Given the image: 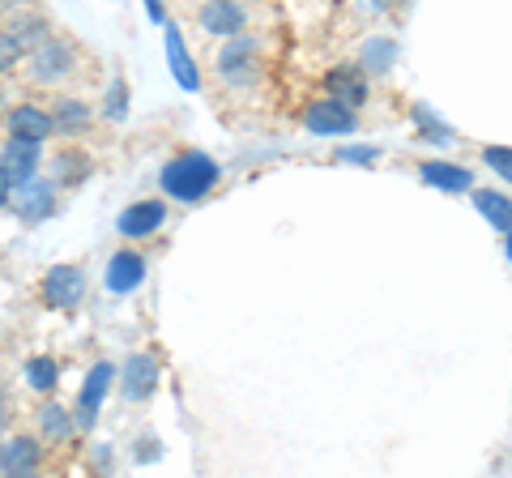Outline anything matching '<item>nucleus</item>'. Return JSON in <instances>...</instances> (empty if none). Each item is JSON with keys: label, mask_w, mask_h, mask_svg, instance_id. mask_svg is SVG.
Here are the masks:
<instances>
[{"label": "nucleus", "mask_w": 512, "mask_h": 478, "mask_svg": "<svg viewBox=\"0 0 512 478\" xmlns=\"http://www.w3.org/2000/svg\"><path fill=\"white\" fill-rule=\"evenodd\" d=\"M120 385L128 397H150L154 385H158V359L154 355H128L124 359V368H120Z\"/></svg>", "instance_id": "9d476101"}, {"label": "nucleus", "mask_w": 512, "mask_h": 478, "mask_svg": "<svg viewBox=\"0 0 512 478\" xmlns=\"http://www.w3.org/2000/svg\"><path fill=\"white\" fill-rule=\"evenodd\" d=\"M214 180H218L214 158L210 154H197V150L175 154L171 163L163 167V188H167L175 201H201L214 188Z\"/></svg>", "instance_id": "f257e3e1"}, {"label": "nucleus", "mask_w": 512, "mask_h": 478, "mask_svg": "<svg viewBox=\"0 0 512 478\" xmlns=\"http://www.w3.org/2000/svg\"><path fill=\"white\" fill-rule=\"evenodd\" d=\"M124 94H128V86L124 82H111V90H107V116H124Z\"/></svg>", "instance_id": "b1692460"}, {"label": "nucleus", "mask_w": 512, "mask_h": 478, "mask_svg": "<svg viewBox=\"0 0 512 478\" xmlns=\"http://www.w3.org/2000/svg\"><path fill=\"white\" fill-rule=\"evenodd\" d=\"M111 363H99V368L90 372V380L82 385V397H77V427H90L94 423V414H99V402H103V393L111 385Z\"/></svg>", "instance_id": "4468645a"}, {"label": "nucleus", "mask_w": 512, "mask_h": 478, "mask_svg": "<svg viewBox=\"0 0 512 478\" xmlns=\"http://www.w3.org/2000/svg\"><path fill=\"white\" fill-rule=\"evenodd\" d=\"M26 77L35 86H60L77 73V52L64 39H43L35 52H26Z\"/></svg>", "instance_id": "f03ea898"}, {"label": "nucleus", "mask_w": 512, "mask_h": 478, "mask_svg": "<svg viewBox=\"0 0 512 478\" xmlns=\"http://www.w3.org/2000/svg\"><path fill=\"white\" fill-rule=\"evenodd\" d=\"M9 188H13V180H9V171H5V163H0V205L9 201Z\"/></svg>", "instance_id": "393cba45"}, {"label": "nucleus", "mask_w": 512, "mask_h": 478, "mask_svg": "<svg viewBox=\"0 0 512 478\" xmlns=\"http://www.w3.org/2000/svg\"><path fill=\"white\" fill-rule=\"evenodd\" d=\"M474 201H478V210H483L495 222V231H508L512 227V201L504 193H491V188H487V193H478Z\"/></svg>", "instance_id": "a211bd4d"}, {"label": "nucleus", "mask_w": 512, "mask_h": 478, "mask_svg": "<svg viewBox=\"0 0 512 478\" xmlns=\"http://www.w3.org/2000/svg\"><path fill=\"white\" fill-rule=\"evenodd\" d=\"M508 257H512V227H508Z\"/></svg>", "instance_id": "bb28decb"}, {"label": "nucleus", "mask_w": 512, "mask_h": 478, "mask_svg": "<svg viewBox=\"0 0 512 478\" xmlns=\"http://www.w3.org/2000/svg\"><path fill=\"white\" fill-rule=\"evenodd\" d=\"M419 175H423L427 184L444 188V193H466V188L474 184V175L466 167H457V163H423Z\"/></svg>", "instance_id": "dca6fc26"}, {"label": "nucleus", "mask_w": 512, "mask_h": 478, "mask_svg": "<svg viewBox=\"0 0 512 478\" xmlns=\"http://www.w3.org/2000/svg\"><path fill=\"white\" fill-rule=\"evenodd\" d=\"M9 133H13V137H30V141H47V137L56 133L52 111H43V107H35V103L13 107V111H9Z\"/></svg>", "instance_id": "9b49d317"}, {"label": "nucleus", "mask_w": 512, "mask_h": 478, "mask_svg": "<svg viewBox=\"0 0 512 478\" xmlns=\"http://www.w3.org/2000/svg\"><path fill=\"white\" fill-rule=\"evenodd\" d=\"M256 73H261V56H256V43L235 35L227 47L218 52V77L231 86H248L256 82Z\"/></svg>", "instance_id": "7ed1b4c3"}, {"label": "nucleus", "mask_w": 512, "mask_h": 478, "mask_svg": "<svg viewBox=\"0 0 512 478\" xmlns=\"http://www.w3.org/2000/svg\"><path fill=\"white\" fill-rule=\"evenodd\" d=\"M197 22L205 35H218V39H235V35H244V26H248V13L239 0H205L201 13H197Z\"/></svg>", "instance_id": "20e7f679"}, {"label": "nucleus", "mask_w": 512, "mask_h": 478, "mask_svg": "<svg viewBox=\"0 0 512 478\" xmlns=\"http://www.w3.org/2000/svg\"><path fill=\"white\" fill-rule=\"evenodd\" d=\"M325 90H329V99H342L350 107H363L367 103V82H363L359 69H333L325 77Z\"/></svg>", "instance_id": "2eb2a0df"}, {"label": "nucleus", "mask_w": 512, "mask_h": 478, "mask_svg": "<svg viewBox=\"0 0 512 478\" xmlns=\"http://www.w3.org/2000/svg\"><path fill=\"white\" fill-rule=\"evenodd\" d=\"M141 278H146V257H141V252H116V257H111V265H107V291L124 295V291H133Z\"/></svg>", "instance_id": "ddd939ff"}, {"label": "nucleus", "mask_w": 512, "mask_h": 478, "mask_svg": "<svg viewBox=\"0 0 512 478\" xmlns=\"http://www.w3.org/2000/svg\"><path fill=\"white\" fill-rule=\"evenodd\" d=\"M5 5H9V0H0V13H5Z\"/></svg>", "instance_id": "cd10ccee"}, {"label": "nucleus", "mask_w": 512, "mask_h": 478, "mask_svg": "<svg viewBox=\"0 0 512 478\" xmlns=\"http://www.w3.org/2000/svg\"><path fill=\"white\" fill-rule=\"evenodd\" d=\"M52 124L60 137H82L90 129V107L77 99V94H56L52 103Z\"/></svg>", "instance_id": "f8f14e48"}, {"label": "nucleus", "mask_w": 512, "mask_h": 478, "mask_svg": "<svg viewBox=\"0 0 512 478\" xmlns=\"http://www.w3.org/2000/svg\"><path fill=\"white\" fill-rule=\"evenodd\" d=\"M5 30L26 47V52H35L43 39H52V22H47L43 13H18V18H13Z\"/></svg>", "instance_id": "f3484780"}, {"label": "nucleus", "mask_w": 512, "mask_h": 478, "mask_svg": "<svg viewBox=\"0 0 512 478\" xmlns=\"http://www.w3.org/2000/svg\"><path fill=\"white\" fill-rule=\"evenodd\" d=\"M82 295H86V278H82V269H73V265H56L52 274L43 278V299L56 308H77Z\"/></svg>", "instance_id": "0eeeda50"}, {"label": "nucleus", "mask_w": 512, "mask_h": 478, "mask_svg": "<svg viewBox=\"0 0 512 478\" xmlns=\"http://www.w3.org/2000/svg\"><path fill=\"white\" fill-rule=\"evenodd\" d=\"M56 376H60V368H56V359H47V355H39V359L26 363V380H30V385H35L39 393L56 389Z\"/></svg>", "instance_id": "6ab92c4d"}, {"label": "nucleus", "mask_w": 512, "mask_h": 478, "mask_svg": "<svg viewBox=\"0 0 512 478\" xmlns=\"http://www.w3.org/2000/svg\"><path fill=\"white\" fill-rule=\"evenodd\" d=\"M22 188H26V201H22L26 214H43L47 205H52V197H56V184H35V180H30Z\"/></svg>", "instance_id": "4be33fe9"}, {"label": "nucleus", "mask_w": 512, "mask_h": 478, "mask_svg": "<svg viewBox=\"0 0 512 478\" xmlns=\"http://www.w3.org/2000/svg\"><path fill=\"white\" fill-rule=\"evenodd\" d=\"M5 419H9V402H5V393H0V427H5Z\"/></svg>", "instance_id": "a878e982"}, {"label": "nucleus", "mask_w": 512, "mask_h": 478, "mask_svg": "<svg viewBox=\"0 0 512 478\" xmlns=\"http://www.w3.org/2000/svg\"><path fill=\"white\" fill-rule=\"evenodd\" d=\"M483 158H487V163H491L495 171L504 175V180H512V150H504V146H491Z\"/></svg>", "instance_id": "5701e85b"}, {"label": "nucleus", "mask_w": 512, "mask_h": 478, "mask_svg": "<svg viewBox=\"0 0 512 478\" xmlns=\"http://www.w3.org/2000/svg\"><path fill=\"white\" fill-rule=\"evenodd\" d=\"M167 222V205L163 201H133L128 210L120 214V235H128V239H146V235H154L158 227Z\"/></svg>", "instance_id": "1a4fd4ad"}, {"label": "nucleus", "mask_w": 512, "mask_h": 478, "mask_svg": "<svg viewBox=\"0 0 512 478\" xmlns=\"http://www.w3.org/2000/svg\"><path fill=\"white\" fill-rule=\"evenodd\" d=\"M43 449L35 436H9L0 440V474H35Z\"/></svg>", "instance_id": "6e6552de"}, {"label": "nucleus", "mask_w": 512, "mask_h": 478, "mask_svg": "<svg viewBox=\"0 0 512 478\" xmlns=\"http://www.w3.org/2000/svg\"><path fill=\"white\" fill-rule=\"evenodd\" d=\"M0 163H5V171H9V180L13 184H30L39 175V141H30V137H13L9 133V141H5V150H0Z\"/></svg>", "instance_id": "423d86ee"}, {"label": "nucleus", "mask_w": 512, "mask_h": 478, "mask_svg": "<svg viewBox=\"0 0 512 478\" xmlns=\"http://www.w3.org/2000/svg\"><path fill=\"white\" fill-rule=\"evenodd\" d=\"M39 427H43V432H47V436H56V440H64V436H69V432H73V419H69V414H64L60 406H43V410H39Z\"/></svg>", "instance_id": "aec40b11"}, {"label": "nucleus", "mask_w": 512, "mask_h": 478, "mask_svg": "<svg viewBox=\"0 0 512 478\" xmlns=\"http://www.w3.org/2000/svg\"><path fill=\"white\" fill-rule=\"evenodd\" d=\"M303 124H308V133H350L355 129V107L342 103V99H316L308 111H303Z\"/></svg>", "instance_id": "39448f33"}, {"label": "nucleus", "mask_w": 512, "mask_h": 478, "mask_svg": "<svg viewBox=\"0 0 512 478\" xmlns=\"http://www.w3.org/2000/svg\"><path fill=\"white\" fill-rule=\"evenodd\" d=\"M22 60H26V47H22L18 39H13L9 30H0V77L13 73V69L22 65Z\"/></svg>", "instance_id": "412c9836"}]
</instances>
